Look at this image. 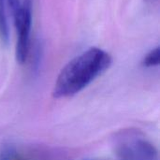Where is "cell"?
<instances>
[{"instance_id":"1","label":"cell","mask_w":160,"mask_h":160,"mask_svg":"<svg viewBox=\"0 0 160 160\" xmlns=\"http://www.w3.org/2000/svg\"><path fill=\"white\" fill-rule=\"evenodd\" d=\"M112 65V56L104 50L92 47L70 60L60 71L52 96L56 98L74 96L102 75Z\"/></svg>"},{"instance_id":"2","label":"cell","mask_w":160,"mask_h":160,"mask_svg":"<svg viewBox=\"0 0 160 160\" xmlns=\"http://www.w3.org/2000/svg\"><path fill=\"white\" fill-rule=\"evenodd\" d=\"M17 35L15 57L17 63H25L30 47L33 0H7Z\"/></svg>"},{"instance_id":"3","label":"cell","mask_w":160,"mask_h":160,"mask_svg":"<svg viewBox=\"0 0 160 160\" xmlns=\"http://www.w3.org/2000/svg\"><path fill=\"white\" fill-rule=\"evenodd\" d=\"M113 148L120 160H159L158 151L136 130H124L114 138Z\"/></svg>"},{"instance_id":"4","label":"cell","mask_w":160,"mask_h":160,"mask_svg":"<svg viewBox=\"0 0 160 160\" xmlns=\"http://www.w3.org/2000/svg\"><path fill=\"white\" fill-rule=\"evenodd\" d=\"M7 0H0V43L8 46L9 41V28L7 16Z\"/></svg>"},{"instance_id":"5","label":"cell","mask_w":160,"mask_h":160,"mask_svg":"<svg viewBox=\"0 0 160 160\" xmlns=\"http://www.w3.org/2000/svg\"><path fill=\"white\" fill-rule=\"evenodd\" d=\"M160 61V50L159 47H157L150 51L142 60V65L146 68L158 67Z\"/></svg>"},{"instance_id":"6","label":"cell","mask_w":160,"mask_h":160,"mask_svg":"<svg viewBox=\"0 0 160 160\" xmlns=\"http://www.w3.org/2000/svg\"><path fill=\"white\" fill-rule=\"evenodd\" d=\"M0 160H10L9 158V156L8 155V154H6V153H4L2 156H1V158H0Z\"/></svg>"}]
</instances>
